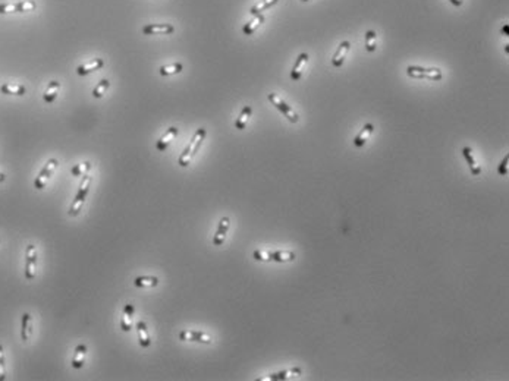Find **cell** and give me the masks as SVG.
<instances>
[{"label": "cell", "instance_id": "cell-1", "mask_svg": "<svg viewBox=\"0 0 509 381\" xmlns=\"http://www.w3.org/2000/svg\"><path fill=\"white\" fill-rule=\"evenodd\" d=\"M205 135H207V131H205L204 128H200V129L195 131V133L192 135L189 144L186 145V148H185V150L182 151V154L179 155L178 164H179L181 167H188V166H189L191 160H192L194 155L198 152V150H200V147H201V144H203Z\"/></svg>", "mask_w": 509, "mask_h": 381}, {"label": "cell", "instance_id": "cell-2", "mask_svg": "<svg viewBox=\"0 0 509 381\" xmlns=\"http://www.w3.org/2000/svg\"><path fill=\"white\" fill-rule=\"evenodd\" d=\"M91 182H93V177H91V176L85 174V176L82 177L81 185H80V188H78V192H77V195H75V200L72 201V206H71V209H69V216H71V217H77V216L81 213V210H82V207H84V204H85V200H87V197H88V192H90Z\"/></svg>", "mask_w": 509, "mask_h": 381}, {"label": "cell", "instance_id": "cell-3", "mask_svg": "<svg viewBox=\"0 0 509 381\" xmlns=\"http://www.w3.org/2000/svg\"><path fill=\"white\" fill-rule=\"evenodd\" d=\"M407 75L415 79H430V81H440L442 79V71L437 68L426 69L420 66H408L407 68Z\"/></svg>", "mask_w": 509, "mask_h": 381}, {"label": "cell", "instance_id": "cell-4", "mask_svg": "<svg viewBox=\"0 0 509 381\" xmlns=\"http://www.w3.org/2000/svg\"><path fill=\"white\" fill-rule=\"evenodd\" d=\"M267 98H269V101L291 122V123H297L298 120H300V116L297 114V112L291 107V106H288L278 94H275V93H270L269 95H267Z\"/></svg>", "mask_w": 509, "mask_h": 381}, {"label": "cell", "instance_id": "cell-5", "mask_svg": "<svg viewBox=\"0 0 509 381\" xmlns=\"http://www.w3.org/2000/svg\"><path fill=\"white\" fill-rule=\"evenodd\" d=\"M58 164H59V161H58L56 158H49V160H47V163L43 166L41 171L39 173V176H37L36 180H34V188H36V189L41 190L43 188H46V185H47L49 179L52 177V174L55 173Z\"/></svg>", "mask_w": 509, "mask_h": 381}, {"label": "cell", "instance_id": "cell-6", "mask_svg": "<svg viewBox=\"0 0 509 381\" xmlns=\"http://www.w3.org/2000/svg\"><path fill=\"white\" fill-rule=\"evenodd\" d=\"M37 8L34 0H21L15 3H0V15L15 14V12H31Z\"/></svg>", "mask_w": 509, "mask_h": 381}, {"label": "cell", "instance_id": "cell-7", "mask_svg": "<svg viewBox=\"0 0 509 381\" xmlns=\"http://www.w3.org/2000/svg\"><path fill=\"white\" fill-rule=\"evenodd\" d=\"M37 274V248L30 244L25 251V279L34 280Z\"/></svg>", "mask_w": 509, "mask_h": 381}, {"label": "cell", "instance_id": "cell-8", "mask_svg": "<svg viewBox=\"0 0 509 381\" xmlns=\"http://www.w3.org/2000/svg\"><path fill=\"white\" fill-rule=\"evenodd\" d=\"M175 33L172 24H147L143 27L144 36H169Z\"/></svg>", "mask_w": 509, "mask_h": 381}, {"label": "cell", "instance_id": "cell-9", "mask_svg": "<svg viewBox=\"0 0 509 381\" xmlns=\"http://www.w3.org/2000/svg\"><path fill=\"white\" fill-rule=\"evenodd\" d=\"M179 340L182 342H197V343H204L210 344L211 337L204 333V331H197V330H183L179 333Z\"/></svg>", "mask_w": 509, "mask_h": 381}, {"label": "cell", "instance_id": "cell-10", "mask_svg": "<svg viewBox=\"0 0 509 381\" xmlns=\"http://www.w3.org/2000/svg\"><path fill=\"white\" fill-rule=\"evenodd\" d=\"M229 228H230V219L229 217H222L220 222H219L217 230L214 233V238H213V245L214 247H220V245L224 244L226 235L229 232Z\"/></svg>", "mask_w": 509, "mask_h": 381}, {"label": "cell", "instance_id": "cell-11", "mask_svg": "<svg viewBox=\"0 0 509 381\" xmlns=\"http://www.w3.org/2000/svg\"><path fill=\"white\" fill-rule=\"evenodd\" d=\"M178 128L176 126H170L160 138H159V141L156 142V148L159 150V151H166L167 150V147L172 144V141L176 138V135H178Z\"/></svg>", "mask_w": 509, "mask_h": 381}, {"label": "cell", "instance_id": "cell-12", "mask_svg": "<svg viewBox=\"0 0 509 381\" xmlns=\"http://www.w3.org/2000/svg\"><path fill=\"white\" fill-rule=\"evenodd\" d=\"M103 66H104V60L100 59V57H96V59H93V60H90V62L82 63L81 66H78V68H77V74H78L80 76H85V75H88V74H91V72H94V71L102 69Z\"/></svg>", "mask_w": 509, "mask_h": 381}, {"label": "cell", "instance_id": "cell-13", "mask_svg": "<svg viewBox=\"0 0 509 381\" xmlns=\"http://www.w3.org/2000/svg\"><path fill=\"white\" fill-rule=\"evenodd\" d=\"M134 312H135V306L132 304H126L123 306V312H122V318H121V328L123 331H129L134 325Z\"/></svg>", "mask_w": 509, "mask_h": 381}, {"label": "cell", "instance_id": "cell-14", "mask_svg": "<svg viewBox=\"0 0 509 381\" xmlns=\"http://www.w3.org/2000/svg\"><path fill=\"white\" fill-rule=\"evenodd\" d=\"M307 62H308V55H307V53H301V55L298 56V59H297V62H295L292 71H291V78H292L294 81H300V79H301V76H303V74H304V71H305Z\"/></svg>", "mask_w": 509, "mask_h": 381}, {"label": "cell", "instance_id": "cell-15", "mask_svg": "<svg viewBox=\"0 0 509 381\" xmlns=\"http://www.w3.org/2000/svg\"><path fill=\"white\" fill-rule=\"evenodd\" d=\"M349 49H351V43H349V41H342V43L339 44V47H338L336 53L333 55V59H332L333 66L341 68V66L344 65L345 57H346V55H348Z\"/></svg>", "mask_w": 509, "mask_h": 381}, {"label": "cell", "instance_id": "cell-16", "mask_svg": "<svg viewBox=\"0 0 509 381\" xmlns=\"http://www.w3.org/2000/svg\"><path fill=\"white\" fill-rule=\"evenodd\" d=\"M33 334V317L28 312L22 314L21 320V339L22 342H28Z\"/></svg>", "mask_w": 509, "mask_h": 381}, {"label": "cell", "instance_id": "cell-17", "mask_svg": "<svg viewBox=\"0 0 509 381\" xmlns=\"http://www.w3.org/2000/svg\"><path fill=\"white\" fill-rule=\"evenodd\" d=\"M87 352H88V347H87L85 343H80V344L75 347V353H74V358H72V366H74L75 369L82 368L84 361H85V356H87Z\"/></svg>", "mask_w": 509, "mask_h": 381}, {"label": "cell", "instance_id": "cell-18", "mask_svg": "<svg viewBox=\"0 0 509 381\" xmlns=\"http://www.w3.org/2000/svg\"><path fill=\"white\" fill-rule=\"evenodd\" d=\"M462 154H464V157H465V160H467V163H468V166H469L471 174H472V176H478V174L481 173V166H480L478 161L474 158L472 150H471L469 147H465V148L462 150Z\"/></svg>", "mask_w": 509, "mask_h": 381}, {"label": "cell", "instance_id": "cell-19", "mask_svg": "<svg viewBox=\"0 0 509 381\" xmlns=\"http://www.w3.org/2000/svg\"><path fill=\"white\" fill-rule=\"evenodd\" d=\"M59 90H61V82L59 81H52L49 82L44 94H43V100L44 103L47 104H52L56 98H58V94H59Z\"/></svg>", "mask_w": 509, "mask_h": 381}, {"label": "cell", "instance_id": "cell-20", "mask_svg": "<svg viewBox=\"0 0 509 381\" xmlns=\"http://www.w3.org/2000/svg\"><path fill=\"white\" fill-rule=\"evenodd\" d=\"M373 131H374V126H373V123H366L364 125V128L360 131V133L354 138V145L355 147H364V144L367 142V139L370 138V135L373 133Z\"/></svg>", "mask_w": 509, "mask_h": 381}, {"label": "cell", "instance_id": "cell-21", "mask_svg": "<svg viewBox=\"0 0 509 381\" xmlns=\"http://www.w3.org/2000/svg\"><path fill=\"white\" fill-rule=\"evenodd\" d=\"M0 93L6 95H24L27 94V88L21 84H3L0 85Z\"/></svg>", "mask_w": 509, "mask_h": 381}, {"label": "cell", "instance_id": "cell-22", "mask_svg": "<svg viewBox=\"0 0 509 381\" xmlns=\"http://www.w3.org/2000/svg\"><path fill=\"white\" fill-rule=\"evenodd\" d=\"M137 333H138V340H140L141 347H148L151 344V340L148 336V327L144 321L137 323Z\"/></svg>", "mask_w": 509, "mask_h": 381}, {"label": "cell", "instance_id": "cell-23", "mask_svg": "<svg viewBox=\"0 0 509 381\" xmlns=\"http://www.w3.org/2000/svg\"><path fill=\"white\" fill-rule=\"evenodd\" d=\"M251 114H252V107H251V106H245V107L241 110V113H239V116L236 117V120H235V128H236L238 131L245 129V126H246V123H248Z\"/></svg>", "mask_w": 509, "mask_h": 381}, {"label": "cell", "instance_id": "cell-24", "mask_svg": "<svg viewBox=\"0 0 509 381\" xmlns=\"http://www.w3.org/2000/svg\"><path fill=\"white\" fill-rule=\"evenodd\" d=\"M265 19H266L265 15H256L252 21L246 22V24L242 27V33H244L245 36H252L254 33H256V30L265 22Z\"/></svg>", "mask_w": 509, "mask_h": 381}, {"label": "cell", "instance_id": "cell-25", "mask_svg": "<svg viewBox=\"0 0 509 381\" xmlns=\"http://www.w3.org/2000/svg\"><path fill=\"white\" fill-rule=\"evenodd\" d=\"M295 260L292 251H270V261L275 263H291Z\"/></svg>", "mask_w": 509, "mask_h": 381}, {"label": "cell", "instance_id": "cell-26", "mask_svg": "<svg viewBox=\"0 0 509 381\" xmlns=\"http://www.w3.org/2000/svg\"><path fill=\"white\" fill-rule=\"evenodd\" d=\"M160 280L156 276H140L134 279V285L137 287H156L159 286Z\"/></svg>", "mask_w": 509, "mask_h": 381}, {"label": "cell", "instance_id": "cell-27", "mask_svg": "<svg viewBox=\"0 0 509 381\" xmlns=\"http://www.w3.org/2000/svg\"><path fill=\"white\" fill-rule=\"evenodd\" d=\"M303 374V369L300 366H295V368H289V369H285V371H281V372H276V374H272L269 377V380H289L292 377H298Z\"/></svg>", "mask_w": 509, "mask_h": 381}, {"label": "cell", "instance_id": "cell-28", "mask_svg": "<svg viewBox=\"0 0 509 381\" xmlns=\"http://www.w3.org/2000/svg\"><path fill=\"white\" fill-rule=\"evenodd\" d=\"M278 2H279V0H262V2L256 3V5H254V6L249 9V14H251L252 17L262 15V12H265V11H267L269 8L275 6Z\"/></svg>", "mask_w": 509, "mask_h": 381}, {"label": "cell", "instance_id": "cell-29", "mask_svg": "<svg viewBox=\"0 0 509 381\" xmlns=\"http://www.w3.org/2000/svg\"><path fill=\"white\" fill-rule=\"evenodd\" d=\"M183 71V65L181 62H175L172 65H164L159 69L162 76H169V75H176Z\"/></svg>", "mask_w": 509, "mask_h": 381}, {"label": "cell", "instance_id": "cell-30", "mask_svg": "<svg viewBox=\"0 0 509 381\" xmlns=\"http://www.w3.org/2000/svg\"><path fill=\"white\" fill-rule=\"evenodd\" d=\"M364 44H366V50H367V52L371 53V52L376 50V47H377V34H376V31L368 30V31L366 33Z\"/></svg>", "mask_w": 509, "mask_h": 381}, {"label": "cell", "instance_id": "cell-31", "mask_svg": "<svg viewBox=\"0 0 509 381\" xmlns=\"http://www.w3.org/2000/svg\"><path fill=\"white\" fill-rule=\"evenodd\" d=\"M91 167H93L91 161H84V163H81V164H75V166H72L71 173H72V176H75V177L85 176V174H88V171L91 170Z\"/></svg>", "mask_w": 509, "mask_h": 381}, {"label": "cell", "instance_id": "cell-32", "mask_svg": "<svg viewBox=\"0 0 509 381\" xmlns=\"http://www.w3.org/2000/svg\"><path fill=\"white\" fill-rule=\"evenodd\" d=\"M109 87H110L109 79H102V81L94 87V90H93V97H94V98H102V97L106 94V91L109 90Z\"/></svg>", "mask_w": 509, "mask_h": 381}, {"label": "cell", "instance_id": "cell-33", "mask_svg": "<svg viewBox=\"0 0 509 381\" xmlns=\"http://www.w3.org/2000/svg\"><path fill=\"white\" fill-rule=\"evenodd\" d=\"M6 380V363H5V350L0 344V381Z\"/></svg>", "mask_w": 509, "mask_h": 381}, {"label": "cell", "instance_id": "cell-34", "mask_svg": "<svg viewBox=\"0 0 509 381\" xmlns=\"http://www.w3.org/2000/svg\"><path fill=\"white\" fill-rule=\"evenodd\" d=\"M252 257H254V260H257V261H270V251H267V249H257V251H254Z\"/></svg>", "mask_w": 509, "mask_h": 381}, {"label": "cell", "instance_id": "cell-35", "mask_svg": "<svg viewBox=\"0 0 509 381\" xmlns=\"http://www.w3.org/2000/svg\"><path fill=\"white\" fill-rule=\"evenodd\" d=\"M508 161H509V155H505V158L500 161V164L497 167V171L500 176H508Z\"/></svg>", "mask_w": 509, "mask_h": 381}, {"label": "cell", "instance_id": "cell-36", "mask_svg": "<svg viewBox=\"0 0 509 381\" xmlns=\"http://www.w3.org/2000/svg\"><path fill=\"white\" fill-rule=\"evenodd\" d=\"M449 2H450L452 5H455V6H461V5L464 3V0H449Z\"/></svg>", "mask_w": 509, "mask_h": 381}, {"label": "cell", "instance_id": "cell-37", "mask_svg": "<svg viewBox=\"0 0 509 381\" xmlns=\"http://www.w3.org/2000/svg\"><path fill=\"white\" fill-rule=\"evenodd\" d=\"M502 34H503V36H508V34H509V25H508V24L502 28Z\"/></svg>", "mask_w": 509, "mask_h": 381}, {"label": "cell", "instance_id": "cell-38", "mask_svg": "<svg viewBox=\"0 0 509 381\" xmlns=\"http://www.w3.org/2000/svg\"><path fill=\"white\" fill-rule=\"evenodd\" d=\"M6 180V174L5 173H0V183H3Z\"/></svg>", "mask_w": 509, "mask_h": 381}, {"label": "cell", "instance_id": "cell-39", "mask_svg": "<svg viewBox=\"0 0 509 381\" xmlns=\"http://www.w3.org/2000/svg\"><path fill=\"white\" fill-rule=\"evenodd\" d=\"M301 2H308V0H301Z\"/></svg>", "mask_w": 509, "mask_h": 381}]
</instances>
